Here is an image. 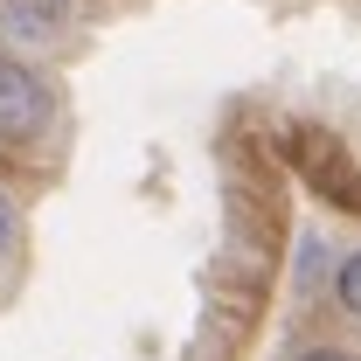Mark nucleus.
Masks as SVG:
<instances>
[{"instance_id":"f257e3e1","label":"nucleus","mask_w":361,"mask_h":361,"mask_svg":"<svg viewBox=\"0 0 361 361\" xmlns=\"http://www.w3.org/2000/svg\"><path fill=\"white\" fill-rule=\"evenodd\" d=\"M63 126V90L35 56L0 49V146H42Z\"/></svg>"},{"instance_id":"f03ea898","label":"nucleus","mask_w":361,"mask_h":361,"mask_svg":"<svg viewBox=\"0 0 361 361\" xmlns=\"http://www.w3.org/2000/svg\"><path fill=\"white\" fill-rule=\"evenodd\" d=\"M70 21H77V0H0V49L42 56L70 35Z\"/></svg>"},{"instance_id":"7ed1b4c3","label":"nucleus","mask_w":361,"mask_h":361,"mask_svg":"<svg viewBox=\"0 0 361 361\" xmlns=\"http://www.w3.org/2000/svg\"><path fill=\"white\" fill-rule=\"evenodd\" d=\"M326 299H334V313H341V319H355V326H361V250L334 257V278H326Z\"/></svg>"},{"instance_id":"20e7f679","label":"nucleus","mask_w":361,"mask_h":361,"mask_svg":"<svg viewBox=\"0 0 361 361\" xmlns=\"http://www.w3.org/2000/svg\"><path fill=\"white\" fill-rule=\"evenodd\" d=\"M14 250H21V202H14L7 174H0V264H14Z\"/></svg>"},{"instance_id":"39448f33","label":"nucleus","mask_w":361,"mask_h":361,"mask_svg":"<svg viewBox=\"0 0 361 361\" xmlns=\"http://www.w3.org/2000/svg\"><path fill=\"white\" fill-rule=\"evenodd\" d=\"M292 361H361V355L341 341H306V348H292Z\"/></svg>"}]
</instances>
